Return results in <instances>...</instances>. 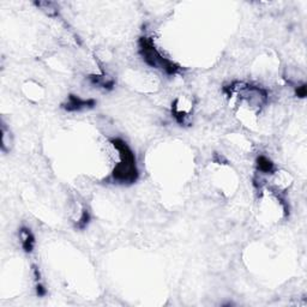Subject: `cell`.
<instances>
[{"instance_id":"1","label":"cell","mask_w":307,"mask_h":307,"mask_svg":"<svg viewBox=\"0 0 307 307\" xmlns=\"http://www.w3.org/2000/svg\"><path fill=\"white\" fill-rule=\"evenodd\" d=\"M111 143L119 153V163L114 167L111 178L114 183L123 184V185L134 184L138 179L139 173L133 151L123 139L112 138Z\"/></svg>"},{"instance_id":"2","label":"cell","mask_w":307,"mask_h":307,"mask_svg":"<svg viewBox=\"0 0 307 307\" xmlns=\"http://www.w3.org/2000/svg\"><path fill=\"white\" fill-rule=\"evenodd\" d=\"M138 52L145 64L150 67L161 70L162 72L167 73L169 76H173V74L179 72V65H177L176 62H173L168 58H165L155 47L154 41L150 37H140L138 40Z\"/></svg>"},{"instance_id":"3","label":"cell","mask_w":307,"mask_h":307,"mask_svg":"<svg viewBox=\"0 0 307 307\" xmlns=\"http://www.w3.org/2000/svg\"><path fill=\"white\" fill-rule=\"evenodd\" d=\"M96 106V101L93 99H82V97L73 95L67 96V100L62 103L61 107L64 108L66 112H81L84 110H91Z\"/></svg>"},{"instance_id":"4","label":"cell","mask_w":307,"mask_h":307,"mask_svg":"<svg viewBox=\"0 0 307 307\" xmlns=\"http://www.w3.org/2000/svg\"><path fill=\"white\" fill-rule=\"evenodd\" d=\"M19 239H21V245L24 252L31 253L35 247V237L28 227H22L19 229Z\"/></svg>"},{"instance_id":"5","label":"cell","mask_w":307,"mask_h":307,"mask_svg":"<svg viewBox=\"0 0 307 307\" xmlns=\"http://www.w3.org/2000/svg\"><path fill=\"white\" fill-rule=\"evenodd\" d=\"M89 82L91 83L93 85H95L97 88H102L105 90H112L116 85V81H114L112 77L106 76V74H91V76L88 77Z\"/></svg>"},{"instance_id":"6","label":"cell","mask_w":307,"mask_h":307,"mask_svg":"<svg viewBox=\"0 0 307 307\" xmlns=\"http://www.w3.org/2000/svg\"><path fill=\"white\" fill-rule=\"evenodd\" d=\"M257 168H258V171L262 172V173L264 174H272L276 172V166H275V163L272 162L270 159H268L266 156L258 157Z\"/></svg>"},{"instance_id":"7","label":"cell","mask_w":307,"mask_h":307,"mask_svg":"<svg viewBox=\"0 0 307 307\" xmlns=\"http://www.w3.org/2000/svg\"><path fill=\"white\" fill-rule=\"evenodd\" d=\"M91 216H90V212H89L87 209H83L81 216H79L78 221H77V223L74 225L77 229H85L89 225V222H90Z\"/></svg>"},{"instance_id":"8","label":"cell","mask_w":307,"mask_h":307,"mask_svg":"<svg viewBox=\"0 0 307 307\" xmlns=\"http://www.w3.org/2000/svg\"><path fill=\"white\" fill-rule=\"evenodd\" d=\"M36 294L37 297H45V295L47 294V289H46L45 286L41 285L40 282L36 285Z\"/></svg>"},{"instance_id":"9","label":"cell","mask_w":307,"mask_h":307,"mask_svg":"<svg viewBox=\"0 0 307 307\" xmlns=\"http://www.w3.org/2000/svg\"><path fill=\"white\" fill-rule=\"evenodd\" d=\"M295 94H297V96L304 99V97L306 96V84H303L300 85V87H298L297 90H295Z\"/></svg>"}]
</instances>
